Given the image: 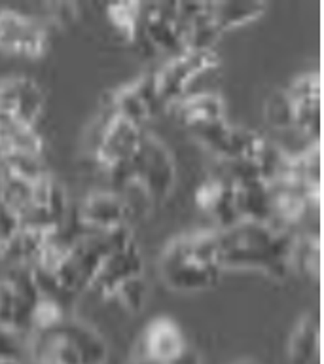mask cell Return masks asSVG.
<instances>
[{
    "instance_id": "obj_15",
    "label": "cell",
    "mask_w": 324,
    "mask_h": 364,
    "mask_svg": "<svg viewBox=\"0 0 324 364\" xmlns=\"http://www.w3.org/2000/svg\"><path fill=\"white\" fill-rule=\"evenodd\" d=\"M108 17L118 31L127 36V38H136L141 31L142 4L136 2H119V4L108 6Z\"/></svg>"
},
{
    "instance_id": "obj_5",
    "label": "cell",
    "mask_w": 324,
    "mask_h": 364,
    "mask_svg": "<svg viewBox=\"0 0 324 364\" xmlns=\"http://www.w3.org/2000/svg\"><path fill=\"white\" fill-rule=\"evenodd\" d=\"M131 207L127 199L116 192L90 193L78 209V220L91 230H108V228L127 224Z\"/></svg>"
},
{
    "instance_id": "obj_3",
    "label": "cell",
    "mask_w": 324,
    "mask_h": 364,
    "mask_svg": "<svg viewBox=\"0 0 324 364\" xmlns=\"http://www.w3.org/2000/svg\"><path fill=\"white\" fill-rule=\"evenodd\" d=\"M48 34L34 17L4 8L0 10V50L36 57L45 50Z\"/></svg>"
},
{
    "instance_id": "obj_4",
    "label": "cell",
    "mask_w": 324,
    "mask_h": 364,
    "mask_svg": "<svg viewBox=\"0 0 324 364\" xmlns=\"http://www.w3.org/2000/svg\"><path fill=\"white\" fill-rule=\"evenodd\" d=\"M142 273V256L136 243H129L127 247L119 250H114L102 260L99 272H97L93 283L90 289L95 294L108 298L114 296L116 289L119 284L127 281L133 275H141Z\"/></svg>"
},
{
    "instance_id": "obj_1",
    "label": "cell",
    "mask_w": 324,
    "mask_h": 364,
    "mask_svg": "<svg viewBox=\"0 0 324 364\" xmlns=\"http://www.w3.org/2000/svg\"><path fill=\"white\" fill-rule=\"evenodd\" d=\"M135 175V184L144 190L148 198L165 199L175 182L173 156L158 136L144 135L139 150L129 159Z\"/></svg>"
},
{
    "instance_id": "obj_19",
    "label": "cell",
    "mask_w": 324,
    "mask_h": 364,
    "mask_svg": "<svg viewBox=\"0 0 324 364\" xmlns=\"http://www.w3.org/2000/svg\"><path fill=\"white\" fill-rule=\"evenodd\" d=\"M131 85H133V90L136 91V95L141 97L142 102L146 105L150 116L159 112V110H163L165 105L158 93V85H156V76H153V73L142 74V76H139Z\"/></svg>"
},
{
    "instance_id": "obj_9",
    "label": "cell",
    "mask_w": 324,
    "mask_h": 364,
    "mask_svg": "<svg viewBox=\"0 0 324 364\" xmlns=\"http://www.w3.org/2000/svg\"><path fill=\"white\" fill-rule=\"evenodd\" d=\"M320 347V332L317 318L311 315L301 317L290 336L288 357L292 364H313Z\"/></svg>"
},
{
    "instance_id": "obj_10",
    "label": "cell",
    "mask_w": 324,
    "mask_h": 364,
    "mask_svg": "<svg viewBox=\"0 0 324 364\" xmlns=\"http://www.w3.org/2000/svg\"><path fill=\"white\" fill-rule=\"evenodd\" d=\"M266 8L261 2H216L212 4V17L218 28L226 31L260 17Z\"/></svg>"
},
{
    "instance_id": "obj_7",
    "label": "cell",
    "mask_w": 324,
    "mask_h": 364,
    "mask_svg": "<svg viewBox=\"0 0 324 364\" xmlns=\"http://www.w3.org/2000/svg\"><path fill=\"white\" fill-rule=\"evenodd\" d=\"M222 267L216 264H203L184 256V258H161V275L165 283L175 290L207 289L220 277Z\"/></svg>"
},
{
    "instance_id": "obj_16",
    "label": "cell",
    "mask_w": 324,
    "mask_h": 364,
    "mask_svg": "<svg viewBox=\"0 0 324 364\" xmlns=\"http://www.w3.org/2000/svg\"><path fill=\"white\" fill-rule=\"evenodd\" d=\"M148 296V283L146 279L141 275H133L127 281L119 284L116 292H114V298H118L122 301V306L131 313H139L146 304Z\"/></svg>"
},
{
    "instance_id": "obj_20",
    "label": "cell",
    "mask_w": 324,
    "mask_h": 364,
    "mask_svg": "<svg viewBox=\"0 0 324 364\" xmlns=\"http://www.w3.org/2000/svg\"><path fill=\"white\" fill-rule=\"evenodd\" d=\"M50 10L51 17H53L55 21L63 23V25H67V23L76 19V6L74 4H51Z\"/></svg>"
},
{
    "instance_id": "obj_12",
    "label": "cell",
    "mask_w": 324,
    "mask_h": 364,
    "mask_svg": "<svg viewBox=\"0 0 324 364\" xmlns=\"http://www.w3.org/2000/svg\"><path fill=\"white\" fill-rule=\"evenodd\" d=\"M42 107H44V95H42L40 85L33 78L21 76V85H19V95H17L14 116L23 124L34 125V122L38 119L40 112H42Z\"/></svg>"
},
{
    "instance_id": "obj_14",
    "label": "cell",
    "mask_w": 324,
    "mask_h": 364,
    "mask_svg": "<svg viewBox=\"0 0 324 364\" xmlns=\"http://www.w3.org/2000/svg\"><path fill=\"white\" fill-rule=\"evenodd\" d=\"M110 107L114 108V112L124 116L125 119H129V122L136 125H142L150 118L146 105L142 102L141 97L136 95V91L133 90L131 84L119 87L118 91H114L112 97H110Z\"/></svg>"
},
{
    "instance_id": "obj_11",
    "label": "cell",
    "mask_w": 324,
    "mask_h": 364,
    "mask_svg": "<svg viewBox=\"0 0 324 364\" xmlns=\"http://www.w3.org/2000/svg\"><path fill=\"white\" fill-rule=\"evenodd\" d=\"M290 269H301L309 275H318L320 269V241L318 235L303 233V235H294V243L290 250L288 258Z\"/></svg>"
},
{
    "instance_id": "obj_18",
    "label": "cell",
    "mask_w": 324,
    "mask_h": 364,
    "mask_svg": "<svg viewBox=\"0 0 324 364\" xmlns=\"http://www.w3.org/2000/svg\"><path fill=\"white\" fill-rule=\"evenodd\" d=\"M284 91H286V95L290 97L292 102L320 99V76H318V73L301 74V76L292 80Z\"/></svg>"
},
{
    "instance_id": "obj_8",
    "label": "cell",
    "mask_w": 324,
    "mask_h": 364,
    "mask_svg": "<svg viewBox=\"0 0 324 364\" xmlns=\"http://www.w3.org/2000/svg\"><path fill=\"white\" fill-rule=\"evenodd\" d=\"M178 116L186 125L201 119L226 118V105L216 91H195L178 101Z\"/></svg>"
},
{
    "instance_id": "obj_21",
    "label": "cell",
    "mask_w": 324,
    "mask_h": 364,
    "mask_svg": "<svg viewBox=\"0 0 324 364\" xmlns=\"http://www.w3.org/2000/svg\"><path fill=\"white\" fill-rule=\"evenodd\" d=\"M167 364H201V360H199L198 353L193 351L192 347L188 346L184 351L178 353V355H176V357Z\"/></svg>"
},
{
    "instance_id": "obj_17",
    "label": "cell",
    "mask_w": 324,
    "mask_h": 364,
    "mask_svg": "<svg viewBox=\"0 0 324 364\" xmlns=\"http://www.w3.org/2000/svg\"><path fill=\"white\" fill-rule=\"evenodd\" d=\"M267 119L271 122L277 129H286V127H294V105L286 95V91L281 90L273 93L267 99L266 107Z\"/></svg>"
},
{
    "instance_id": "obj_6",
    "label": "cell",
    "mask_w": 324,
    "mask_h": 364,
    "mask_svg": "<svg viewBox=\"0 0 324 364\" xmlns=\"http://www.w3.org/2000/svg\"><path fill=\"white\" fill-rule=\"evenodd\" d=\"M188 347L180 326L169 317L153 318L141 338V353L156 364H167Z\"/></svg>"
},
{
    "instance_id": "obj_23",
    "label": "cell",
    "mask_w": 324,
    "mask_h": 364,
    "mask_svg": "<svg viewBox=\"0 0 324 364\" xmlns=\"http://www.w3.org/2000/svg\"><path fill=\"white\" fill-rule=\"evenodd\" d=\"M241 364H254V363H241Z\"/></svg>"
},
{
    "instance_id": "obj_13",
    "label": "cell",
    "mask_w": 324,
    "mask_h": 364,
    "mask_svg": "<svg viewBox=\"0 0 324 364\" xmlns=\"http://www.w3.org/2000/svg\"><path fill=\"white\" fill-rule=\"evenodd\" d=\"M0 165L27 182H36L40 181L42 176L48 175V171L44 169V161L40 158V154L8 152L4 154V156H0Z\"/></svg>"
},
{
    "instance_id": "obj_2",
    "label": "cell",
    "mask_w": 324,
    "mask_h": 364,
    "mask_svg": "<svg viewBox=\"0 0 324 364\" xmlns=\"http://www.w3.org/2000/svg\"><path fill=\"white\" fill-rule=\"evenodd\" d=\"M95 131L97 142L93 152L97 161L107 169L119 161H129L139 150L144 136L141 125L116 114L112 107H108L102 112L101 119L95 122Z\"/></svg>"
},
{
    "instance_id": "obj_22",
    "label": "cell",
    "mask_w": 324,
    "mask_h": 364,
    "mask_svg": "<svg viewBox=\"0 0 324 364\" xmlns=\"http://www.w3.org/2000/svg\"><path fill=\"white\" fill-rule=\"evenodd\" d=\"M0 364H19V363H17L16 358L11 357V355L4 353V355H0Z\"/></svg>"
}]
</instances>
